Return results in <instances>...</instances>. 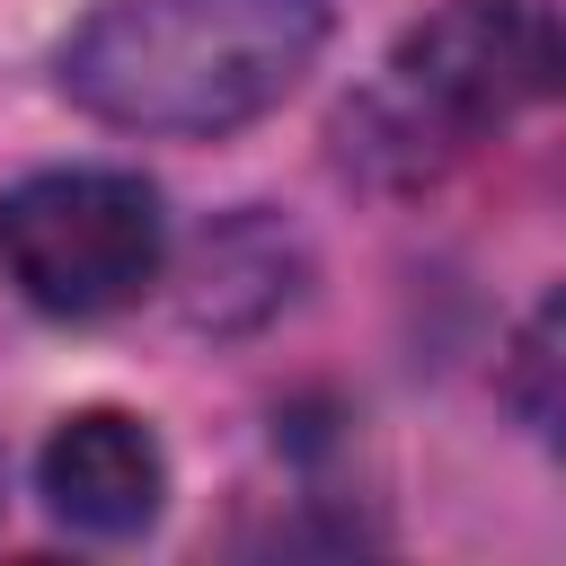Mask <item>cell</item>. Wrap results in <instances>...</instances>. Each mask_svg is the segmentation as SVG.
<instances>
[{
    "instance_id": "8992f818",
    "label": "cell",
    "mask_w": 566,
    "mask_h": 566,
    "mask_svg": "<svg viewBox=\"0 0 566 566\" xmlns=\"http://www.w3.org/2000/svg\"><path fill=\"white\" fill-rule=\"evenodd\" d=\"M548 371H557V301H539L531 327H522V345H513V407H522V424H539V433H548V416H557Z\"/></svg>"
},
{
    "instance_id": "5b68a950",
    "label": "cell",
    "mask_w": 566,
    "mask_h": 566,
    "mask_svg": "<svg viewBox=\"0 0 566 566\" xmlns=\"http://www.w3.org/2000/svg\"><path fill=\"white\" fill-rule=\"evenodd\" d=\"M283 301H292V239L274 221H221L195 248V283H186L195 327H256Z\"/></svg>"
},
{
    "instance_id": "3957f363",
    "label": "cell",
    "mask_w": 566,
    "mask_h": 566,
    "mask_svg": "<svg viewBox=\"0 0 566 566\" xmlns=\"http://www.w3.org/2000/svg\"><path fill=\"white\" fill-rule=\"evenodd\" d=\"M168 221L133 168H44L0 195V265L44 318H106L159 283Z\"/></svg>"
},
{
    "instance_id": "277c9868",
    "label": "cell",
    "mask_w": 566,
    "mask_h": 566,
    "mask_svg": "<svg viewBox=\"0 0 566 566\" xmlns=\"http://www.w3.org/2000/svg\"><path fill=\"white\" fill-rule=\"evenodd\" d=\"M35 478H44L53 522H71V531H88V539H133V531H150V522H159V495H168V460H159L150 424L124 416V407H80V416H62V424L44 433Z\"/></svg>"
},
{
    "instance_id": "6da1fadb",
    "label": "cell",
    "mask_w": 566,
    "mask_h": 566,
    "mask_svg": "<svg viewBox=\"0 0 566 566\" xmlns=\"http://www.w3.org/2000/svg\"><path fill=\"white\" fill-rule=\"evenodd\" d=\"M327 44V0H97L62 44V97L115 133L221 142L274 115Z\"/></svg>"
},
{
    "instance_id": "52a82bcc",
    "label": "cell",
    "mask_w": 566,
    "mask_h": 566,
    "mask_svg": "<svg viewBox=\"0 0 566 566\" xmlns=\"http://www.w3.org/2000/svg\"><path fill=\"white\" fill-rule=\"evenodd\" d=\"M0 495H9V451H0Z\"/></svg>"
},
{
    "instance_id": "7a4b0ae2",
    "label": "cell",
    "mask_w": 566,
    "mask_h": 566,
    "mask_svg": "<svg viewBox=\"0 0 566 566\" xmlns=\"http://www.w3.org/2000/svg\"><path fill=\"white\" fill-rule=\"evenodd\" d=\"M557 88V18L548 0H442L389 53V80L345 115V150L398 159L407 177L460 150L469 133L539 106Z\"/></svg>"
}]
</instances>
